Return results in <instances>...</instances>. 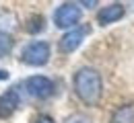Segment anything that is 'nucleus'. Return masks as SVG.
I'll list each match as a JSON object with an SVG mask.
<instances>
[{
    "mask_svg": "<svg viewBox=\"0 0 134 123\" xmlns=\"http://www.w3.org/2000/svg\"><path fill=\"white\" fill-rule=\"evenodd\" d=\"M83 17V10H81V6L79 4H74V2H64V4H60L56 10H54V25L58 27V29H74V27H79V21Z\"/></svg>",
    "mask_w": 134,
    "mask_h": 123,
    "instance_id": "obj_2",
    "label": "nucleus"
},
{
    "mask_svg": "<svg viewBox=\"0 0 134 123\" xmlns=\"http://www.w3.org/2000/svg\"><path fill=\"white\" fill-rule=\"evenodd\" d=\"M21 62L27 66H46L50 62V43L46 41H31L23 47L21 51Z\"/></svg>",
    "mask_w": 134,
    "mask_h": 123,
    "instance_id": "obj_3",
    "label": "nucleus"
},
{
    "mask_svg": "<svg viewBox=\"0 0 134 123\" xmlns=\"http://www.w3.org/2000/svg\"><path fill=\"white\" fill-rule=\"evenodd\" d=\"M109 123H134V103L120 105L116 111L111 113Z\"/></svg>",
    "mask_w": 134,
    "mask_h": 123,
    "instance_id": "obj_8",
    "label": "nucleus"
},
{
    "mask_svg": "<svg viewBox=\"0 0 134 123\" xmlns=\"http://www.w3.org/2000/svg\"><path fill=\"white\" fill-rule=\"evenodd\" d=\"M89 33H91V27L89 25H79V27L66 31L64 35L60 37V41H58V51L60 53H72L74 49L81 47V43L85 41V37L89 35Z\"/></svg>",
    "mask_w": 134,
    "mask_h": 123,
    "instance_id": "obj_4",
    "label": "nucleus"
},
{
    "mask_svg": "<svg viewBox=\"0 0 134 123\" xmlns=\"http://www.w3.org/2000/svg\"><path fill=\"white\" fill-rule=\"evenodd\" d=\"M23 86L33 99H50L56 92V86L48 76H29L23 82Z\"/></svg>",
    "mask_w": 134,
    "mask_h": 123,
    "instance_id": "obj_5",
    "label": "nucleus"
},
{
    "mask_svg": "<svg viewBox=\"0 0 134 123\" xmlns=\"http://www.w3.org/2000/svg\"><path fill=\"white\" fill-rule=\"evenodd\" d=\"M35 123H56V121L50 115H39V117H35Z\"/></svg>",
    "mask_w": 134,
    "mask_h": 123,
    "instance_id": "obj_12",
    "label": "nucleus"
},
{
    "mask_svg": "<svg viewBox=\"0 0 134 123\" xmlns=\"http://www.w3.org/2000/svg\"><path fill=\"white\" fill-rule=\"evenodd\" d=\"M46 21H43V17L41 15H33V17L29 18V23L25 25V29H27V33H31V35H35V33H39V31H43V25Z\"/></svg>",
    "mask_w": 134,
    "mask_h": 123,
    "instance_id": "obj_9",
    "label": "nucleus"
},
{
    "mask_svg": "<svg viewBox=\"0 0 134 123\" xmlns=\"http://www.w3.org/2000/svg\"><path fill=\"white\" fill-rule=\"evenodd\" d=\"M72 88L76 92V96L83 101L85 105L93 107L101 101V94H103V80H101V74L95 68H79L72 76Z\"/></svg>",
    "mask_w": 134,
    "mask_h": 123,
    "instance_id": "obj_1",
    "label": "nucleus"
},
{
    "mask_svg": "<svg viewBox=\"0 0 134 123\" xmlns=\"http://www.w3.org/2000/svg\"><path fill=\"white\" fill-rule=\"evenodd\" d=\"M21 107V96L17 88H8L0 94V119H8L15 111Z\"/></svg>",
    "mask_w": 134,
    "mask_h": 123,
    "instance_id": "obj_6",
    "label": "nucleus"
},
{
    "mask_svg": "<svg viewBox=\"0 0 134 123\" xmlns=\"http://www.w3.org/2000/svg\"><path fill=\"white\" fill-rule=\"evenodd\" d=\"M8 78V72L6 70H0V80H6Z\"/></svg>",
    "mask_w": 134,
    "mask_h": 123,
    "instance_id": "obj_13",
    "label": "nucleus"
},
{
    "mask_svg": "<svg viewBox=\"0 0 134 123\" xmlns=\"http://www.w3.org/2000/svg\"><path fill=\"white\" fill-rule=\"evenodd\" d=\"M13 45H15L13 37L8 35V33H2L0 31V57H6L8 53L13 51Z\"/></svg>",
    "mask_w": 134,
    "mask_h": 123,
    "instance_id": "obj_10",
    "label": "nucleus"
},
{
    "mask_svg": "<svg viewBox=\"0 0 134 123\" xmlns=\"http://www.w3.org/2000/svg\"><path fill=\"white\" fill-rule=\"evenodd\" d=\"M122 17H124V6L116 2V4H107V6H103L99 12H97V23L105 27V25L118 23Z\"/></svg>",
    "mask_w": 134,
    "mask_h": 123,
    "instance_id": "obj_7",
    "label": "nucleus"
},
{
    "mask_svg": "<svg viewBox=\"0 0 134 123\" xmlns=\"http://www.w3.org/2000/svg\"><path fill=\"white\" fill-rule=\"evenodd\" d=\"M64 123H93V121L85 113H72V115H68L66 119H64Z\"/></svg>",
    "mask_w": 134,
    "mask_h": 123,
    "instance_id": "obj_11",
    "label": "nucleus"
}]
</instances>
